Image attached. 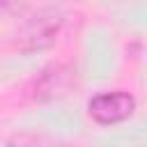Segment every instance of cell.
<instances>
[{
	"instance_id": "277c9868",
	"label": "cell",
	"mask_w": 147,
	"mask_h": 147,
	"mask_svg": "<svg viewBox=\"0 0 147 147\" xmlns=\"http://www.w3.org/2000/svg\"><path fill=\"white\" fill-rule=\"evenodd\" d=\"M7 147H74L55 136L41 133V131H18L14 136H9Z\"/></svg>"
},
{
	"instance_id": "7a4b0ae2",
	"label": "cell",
	"mask_w": 147,
	"mask_h": 147,
	"mask_svg": "<svg viewBox=\"0 0 147 147\" xmlns=\"http://www.w3.org/2000/svg\"><path fill=\"white\" fill-rule=\"evenodd\" d=\"M136 110V99L133 94L124 92V90H113V92H101L94 94L87 101V113L96 124H119L124 119H129Z\"/></svg>"
},
{
	"instance_id": "6da1fadb",
	"label": "cell",
	"mask_w": 147,
	"mask_h": 147,
	"mask_svg": "<svg viewBox=\"0 0 147 147\" xmlns=\"http://www.w3.org/2000/svg\"><path fill=\"white\" fill-rule=\"evenodd\" d=\"M64 25V16L60 9H39L32 18H28L18 34H16V46L23 53H37L55 44L60 30Z\"/></svg>"
},
{
	"instance_id": "3957f363",
	"label": "cell",
	"mask_w": 147,
	"mask_h": 147,
	"mask_svg": "<svg viewBox=\"0 0 147 147\" xmlns=\"http://www.w3.org/2000/svg\"><path fill=\"white\" fill-rule=\"evenodd\" d=\"M76 85V71L67 64H51L46 67L32 83V96L37 101H51L69 94Z\"/></svg>"
}]
</instances>
